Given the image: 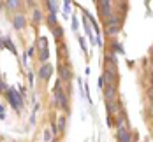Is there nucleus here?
Returning <instances> with one entry per match:
<instances>
[{
  "label": "nucleus",
  "mask_w": 153,
  "mask_h": 142,
  "mask_svg": "<svg viewBox=\"0 0 153 142\" xmlns=\"http://www.w3.org/2000/svg\"><path fill=\"white\" fill-rule=\"evenodd\" d=\"M44 141H51V133H49V130H46V132H44Z\"/></svg>",
  "instance_id": "5701e85b"
},
{
  "label": "nucleus",
  "mask_w": 153,
  "mask_h": 142,
  "mask_svg": "<svg viewBox=\"0 0 153 142\" xmlns=\"http://www.w3.org/2000/svg\"><path fill=\"white\" fill-rule=\"evenodd\" d=\"M79 44H81V49H83L85 53L88 51V47H86V42H85V39H83V37H79Z\"/></svg>",
  "instance_id": "6ab92c4d"
},
{
  "label": "nucleus",
  "mask_w": 153,
  "mask_h": 142,
  "mask_svg": "<svg viewBox=\"0 0 153 142\" xmlns=\"http://www.w3.org/2000/svg\"><path fill=\"white\" fill-rule=\"evenodd\" d=\"M13 26H14L16 30H21L25 26V18L23 16H16L14 19H13Z\"/></svg>",
  "instance_id": "9b49d317"
},
{
  "label": "nucleus",
  "mask_w": 153,
  "mask_h": 142,
  "mask_svg": "<svg viewBox=\"0 0 153 142\" xmlns=\"http://www.w3.org/2000/svg\"><path fill=\"white\" fill-rule=\"evenodd\" d=\"M102 77H104V84H106V86H111V84H113V81H114V74H113V70H111V68H106Z\"/></svg>",
  "instance_id": "6e6552de"
},
{
  "label": "nucleus",
  "mask_w": 153,
  "mask_h": 142,
  "mask_svg": "<svg viewBox=\"0 0 153 142\" xmlns=\"http://www.w3.org/2000/svg\"><path fill=\"white\" fill-rule=\"evenodd\" d=\"M53 35H55V39H62V37H63V28H62V26H55Z\"/></svg>",
  "instance_id": "f8f14e48"
},
{
  "label": "nucleus",
  "mask_w": 153,
  "mask_h": 142,
  "mask_svg": "<svg viewBox=\"0 0 153 142\" xmlns=\"http://www.w3.org/2000/svg\"><path fill=\"white\" fill-rule=\"evenodd\" d=\"M63 11H65V14H69V11H71V2H63Z\"/></svg>",
  "instance_id": "412c9836"
},
{
  "label": "nucleus",
  "mask_w": 153,
  "mask_h": 142,
  "mask_svg": "<svg viewBox=\"0 0 153 142\" xmlns=\"http://www.w3.org/2000/svg\"><path fill=\"white\" fill-rule=\"evenodd\" d=\"M114 49H116L118 53H123V49H122V46H120V44H114Z\"/></svg>",
  "instance_id": "b1692460"
},
{
  "label": "nucleus",
  "mask_w": 153,
  "mask_h": 142,
  "mask_svg": "<svg viewBox=\"0 0 153 142\" xmlns=\"http://www.w3.org/2000/svg\"><path fill=\"white\" fill-rule=\"evenodd\" d=\"M5 5H7L9 9H16V7L19 5V0H7V2H5Z\"/></svg>",
  "instance_id": "4468645a"
},
{
  "label": "nucleus",
  "mask_w": 153,
  "mask_h": 142,
  "mask_svg": "<svg viewBox=\"0 0 153 142\" xmlns=\"http://www.w3.org/2000/svg\"><path fill=\"white\" fill-rule=\"evenodd\" d=\"M48 23H49L51 26H55V25H56V14H49V18H48Z\"/></svg>",
  "instance_id": "a211bd4d"
},
{
  "label": "nucleus",
  "mask_w": 153,
  "mask_h": 142,
  "mask_svg": "<svg viewBox=\"0 0 153 142\" xmlns=\"http://www.w3.org/2000/svg\"><path fill=\"white\" fill-rule=\"evenodd\" d=\"M116 137H118V142H132V139H130V132H128L127 128H122V130H118Z\"/></svg>",
  "instance_id": "0eeeda50"
},
{
  "label": "nucleus",
  "mask_w": 153,
  "mask_h": 142,
  "mask_svg": "<svg viewBox=\"0 0 153 142\" xmlns=\"http://www.w3.org/2000/svg\"><path fill=\"white\" fill-rule=\"evenodd\" d=\"M33 19H35V21H41V19H42V14H41V11H35V13H33Z\"/></svg>",
  "instance_id": "aec40b11"
},
{
  "label": "nucleus",
  "mask_w": 153,
  "mask_h": 142,
  "mask_svg": "<svg viewBox=\"0 0 153 142\" xmlns=\"http://www.w3.org/2000/svg\"><path fill=\"white\" fill-rule=\"evenodd\" d=\"M104 86H106V84H104V77L99 76V79H97V88H99V90H104Z\"/></svg>",
  "instance_id": "f3484780"
},
{
  "label": "nucleus",
  "mask_w": 153,
  "mask_h": 142,
  "mask_svg": "<svg viewBox=\"0 0 153 142\" xmlns=\"http://www.w3.org/2000/svg\"><path fill=\"white\" fill-rule=\"evenodd\" d=\"M48 58H49V51L48 49L41 51V62H48Z\"/></svg>",
  "instance_id": "dca6fc26"
},
{
  "label": "nucleus",
  "mask_w": 153,
  "mask_h": 142,
  "mask_svg": "<svg viewBox=\"0 0 153 142\" xmlns=\"http://www.w3.org/2000/svg\"><path fill=\"white\" fill-rule=\"evenodd\" d=\"M0 46H5L7 49H9V51H11V53H14V54H16V47H14V44H13V42H11L7 37H2V39H0Z\"/></svg>",
  "instance_id": "9d476101"
},
{
  "label": "nucleus",
  "mask_w": 153,
  "mask_h": 142,
  "mask_svg": "<svg viewBox=\"0 0 153 142\" xmlns=\"http://www.w3.org/2000/svg\"><path fill=\"white\" fill-rule=\"evenodd\" d=\"M48 9L51 11V14H56V11H58V5H56L55 2H48Z\"/></svg>",
  "instance_id": "2eb2a0df"
},
{
  "label": "nucleus",
  "mask_w": 153,
  "mask_h": 142,
  "mask_svg": "<svg viewBox=\"0 0 153 142\" xmlns=\"http://www.w3.org/2000/svg\"><path fill=\"white\" fill-rule=\"evenodd\" d=\"M104 98H106V102H114V98H116V88H114V84H111V86H104Z\"/></svg>",
  "instance_id": "39448f33"
},
{
  "label": "nucleus",
  "mask_w": 153,
  "mask_h": 142,
  "mask_svg": "<svg viewBox=\"0 0 153 142\" xmlns=\"http://www.w3.org/2000/svg\"><path fill=\"white\" fill-rule=\"evenodd\" d=\"M58 70H60V77L63 79V81H67V79L72 77V74H71V68H69V67L60 65V67H58Z\"/></svg>",
  "instance_id": "1a4fd4ad"
},
{
  "label": "nucleus",
  "mask_w": 153,
  "mask_h": 142,
  "mask_svg": "<svg viewBox=\"0 0 153 142\" xmlns=\"http://www.w3.org/2000/svg\"><path fill=\"white\" fill-rule=\"evenodd\" d=\"M0 119H5V109L2 104H0Z\"/></svg>",
  "instance_id": "4be33fe9"
},
{
  "label": "nucleus",
  "mask_w": 153,
  "mask_h": 142,
  "mask_svg": "<svg viewBox=\"0 0 153 142\" xmlns=\"http://www.w3.org/2000/svg\"><path fill=\"white\" fill-rule=\"evenodd\" d=\"M65 121H67L65 116H60V118H58V132H63V130H65Z\"/></svg>",
  "instance_id": "ddd939ff"
},
{
  "label": "nucleus",
  "mask_w": 153,
  "mask_h": 142,
  "mask_svg": "<svg viewBox=\"0 0 153 142\" xmlns=\"http://www.w3.org/2000/svg\"><path fill=\"white\" fill-rule=\"evenodd\" d=\"M7 98H9L11 105H13L16 110H21L23 100H21V93H19V91H16L14 88H7Z\"/></svg>",
  "instance_id": "f03ea898"
},
{
  "label": "nucleus",
  "mask_w": 153,
  "mask_h": 142,
  "mask_svg": "<svg viewBox=\"0 0 153 142\" xmlns=\"http://www.w3.org/2000/svg\"><path fill=\"white\" fill-rule=\"evenodd\" d=\"M99 11L102 13V16H107L109 13H111V9H113V4L111 2H107V0H102V2H99Z\"/></svg>",
  "instance_id": "423d86ee"
},
{
  "label": "nucleus",
  "mask_w": 153,
  "mask_h": 142,
  "mask_svg": "<svg viewBox=\"0 0 153 142\" xmlns=\"http://www.w3.org/2000/svg\"><path fill=\"white\" fill-rule=\"evenodd\" d=\"M55 100L62 109H67V95L60 88V81H56V84H55Z\"/></svg>",
  "instance_id": "7ed1b4c3"
},
{
  "label": "nucleus",
  "mask_w": 153,
  "mask_h": 142,
  "mask_svg": "<svg viewBox=\"0 0 153 142\" xmlns=\"http://www.w3.org/2000/svg\"><path fill=\"white\" fill-rule=\"evenodd\" d=\"M0 9H2V4H0Z\"/></svg>",
  "instance_id": "393cba45"
},
{
  "label": "nucleus",
  "mask_w": 153,
  "mask_h": 142,
  "mask_svg": "<svg viewBox=\"0 0 153 142\" xmlns=\"http://www.w3.org/2000/svg\"><path fill=\"white\" fill-rule=\"evenodd\" d=\"M51 74H53V67H51L49 63H42L41 68H39V77L48 81V79L51 77Z\"/></svg>",
  "instance_id": "20e7f679"
},
{
  "label": "nucleus",
  "mask_w": 153,
  "mask_h": 142,
  "mask_svg": "<svg viewBox=\"0 0 153 142\" xmlns=\"http://www.w3.org/2000/svg\"><path fill=\"white\" fill-rule=\"evenodd\" d=\"M122 28V18L120 16H111L106 19V33L107 35H116Z\"/></svg>",
  "instance_id": "f257e3e1"
}]
</instances>
